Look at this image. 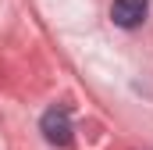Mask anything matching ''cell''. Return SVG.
Segmentation results:
<instances>
[{
	"instance_id": "1",
	"label": "cell",
	"mask_w": 153,
	"mask_h": 150,
	"mask_svg": "<svg viewBox=\"0 0 153 150\" xmlns=\"http://www.w3.org/2000/svg\"><path fill=\"white\" fill-rule=\"evenodd\" d=\"M39 129H43V136H46L50 143H57V147H68V143H71V118H68L64 107H50V111L43 114Z\"/></svg>"
},
{
	"instance_id": "2",
	"label": "cell",
	"mask_w": 153,
	"mask_h": 150,
	"mask_svg": "<svg viewBox=\"0 0 153 150\" xmlns=\"http://www.w3.org/2000/svg\"><path fill=\"white\" fill-rule=\"evenodd\" d=\"M150 14V0H114L111 4V18L117 29H135L143 25Z\"/></svg>"
}]
</instances>
